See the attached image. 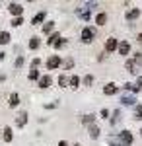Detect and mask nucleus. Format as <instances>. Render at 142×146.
I'll return each instance as SVG.
<instances>
[{"instance_id": "obj_11", "label": "nucleus", "mask_w": 142, "mask_h": 146, "mask_svg": "<svg viewBox=\"0 0 142 146\" xmlns=\"http://www.w3.org/2000/svg\"><path fill=\"white\" fill-rule=\"evenodd\" d=\"M51 84H53V78H51V76H49V74H47V76H41V78H39V88H49V86H51Z\"/></svg>"}, {"instance_id": "obj_21", "label": "nucleus", "mask_w": 142, "mask_h": 146, "mask_svg": "<svg viewBox=\"0 0 142 146\" xmlns=\"http://www.w3.org/2000/svg\"><path fill=\"white\" fill-rule=\"evenodd\" d=\"M53 27H55V22H45L43 23V33H51Z\"/></svg>"}, {"instance_id": "obj_37", "label": "nucleus", "mask_w": 142, "mask_h": 146, "mask_svg": "<svg viewBox=\"0 0 142 146\" xmlns=\"http://www.w3.org/2000/svg\"><path fill=\"white\" fill-rule=\"evenodd\" d=\"M58 146H70V144H68L66 140H60V142H58Z\"/></svg>"}, {"instance_id": "obj_20", "label": "nucleus", "mask_w": 142, "mask_h": 146, "mask_svg": "<svg viewBox=\"0 0 142 146\" xmlns=\"http://www.w3.org/2000/svg\"><path fill=\"white\" fill-rule=\"evenodd\" d=\"M72 66H74V58H70V56H68L64 62H62V70H70Z\"/></svg>"}, {"instance_id": "obj_22", "label": "nucleus", "mask_w": 142, "mask_h": 146, "mask_svg": "<svg viewBox=\"0 0 142 146\" xmlns=\"http://www.w3.org/2000/svg\"><path fill=\"white\" fill-rule=\"evenodd\" d=\"M39 45H41L39 37H31V39H29V49H39Z\"/></svg>"}, {"instance_id": "obj_8", "label": "nucleus", "mask_w": 142, "mask_h": 146, "mask_svg": "<svg viewBox=\"0 0 142 146\" xmlns=\"http://www.w3.org/2000/svg\"><path fill=\"white\" fill-rule=\"evenodd\" d=\"M45 18H47V12H39V14H35L33 16V20H31V25H39V23H43L45 22Z\"/></svg>"}, {"instance_id": "obj_28", "label": "nucleus", "mask_w": 142, "mask_h": 146, "mask_svg": "<svg viewBox=\"0 0 142 146\" xmlns=\"http://www.w3.org/2000/svg\"><path fill=\"white\" fill-rule=\"evenodd\" d=\"M109 144H111V146H121L119 136H111V138H109Z\"/></svg>"}, {"instance_id": "obj_36", "label": "nucleus", "mask_w": 142, "mask_h": 146, "mask_svg": "<svg viewBox=\"0 0 142 146\" xmlns=\"http://www.w3.org/2000/svg\"><path fill=\"white\" fill-rule=\"evenodd\" d=\"M31 64H33V68H37L39 64H41V60H39V58H33V62H31Z\"/></svg>"}, {"instance_id": "obj_38", "label": "nucleus", "mask_w": 142, "mask_h": 146, "mask_svg": "<svg viewBox=\"0 0 142 146\" xmlns=\"http://www.w3.org/2000/svg\"><path fill=\"white\" fill-rule=\"evenodd\" d=\"M138 43L142 45V33H138Z\"/></svg>"}, {"instance_id": "obj_39", "label": "nucleus", "mask_w": 142, "mask_h": 146, "mask_svg": "<svg viewBox=\"0 0 142 146\" xmlns=\"http://www.w3.org/2000/svg\"><path fill=\"white\" fill-rule=\"evenodd\" d=\"M4 55H6V53H0V62L4 60Z\"/></svg>"}, {"instance_id": "obj_34", "label": "nucleus", "mask_w": 142, "mask_h": 146, "mask_svg": "<svg viewBox=\"0 0 142 146\" xmlns=\"http://www.w3.org/2000/svg\"><path fill=\"white\" fill-rule=\"evenodd\" d=\"M101 117L103 119H109V109H101Z\"/></svg>"}, {"instance_id": "obj_30", "label": "nucleus", "mask_w": 142, "mask_h": 146, "mask_svg": "<svg viewBox=\"0 0 142 146\" xmlns=\"http://www.w3.org/2000/svg\"><path fill=\"white\" fill-rule=\"evenodd\" d=\"M23 23V18H14V20H12V25H14V27H18V25H22Z\"/></svg>"}, {"instance_id": "obj_26", "label": "nucleus", "mask_w": 142, "mask_h": 146, "mask_svg": "<svg viewBox=\"0 0 142 146\" xmlns=\"http://www.w3.org/2000/svg\"><path fill=\"white\" fill-rule=\"evenodd\" d=\"M58 39H60V33H53L51 37H49V39H47V45H55Z\"/></svg>"}, {"instance_id": "obj_6", "label": "nucleus", "mask_w": 142, "mask_h": 146, "mask_svg": "<svg viewBox=\"0 0 142 146\" xmlns=\"http://www.w3.org/2000/svg\"><path fill=\"white\" fill-rule=\"evenodd\" d=\"M125 66H127V70H129L131 74H136V72H138V60H134V58H129V60L125 62Z\"/></svg>"}, {"instance_id": "obj_33", "label": "nucleus", "mask_w": 142, "mask_h": 146, "mask_svg": "<svg viewBox=\"0 0 142 146\" xmlns=\"http://www.w3.org/2000/svg\"><path fill=\"white\" fill-rule=\"evenodd\" d=\"M64 43H66L64 39H58V41L55 43V47H56V49H60V47H64Z\"/></svg>"}, {"instance_id": "obj_4", "label": "nucleus", "mask_w": 142, "mask_h": 146, "mask_svg": "<svg viewBox=\"0 0 142 146\" xmlns=\"http://www.w3.org/2000/svg\"><path fill=\"white\" fill-rule=\"evenodd\" d=\"M119 140H121V146H131L132 144V135L131 131H123L119 135Z\"/></svg>"}, {"instance_id": "obj_17", "label": "nucleus", "mask_w": 142, "mask_h": 146, "mask_svg": "<svg viewBox=\"0 0 142 146\" xmlns=\"http://www.w3.org/2000/svg\"><path fill=\"white\" fill-rule=\"evenodd\" d=\"M134 121H140L142 119V105H134V115H132Z\"/></svg>"}, {"instance_id": "obj_12", "label": "nucleus", "mask_w": 142, "mask_h": 146, "mask_svg": "<svg viewBox=\"0 0 142 146\" xmlns=\"http://www.w3.org/2000/svg\"><path fill=\"white\" fill-rule=\"evenodd\" d=\"M2 138H4L6 142H12L14 135H12V129H10V127H4V129H2Z\"/></svg>"}, {"instance_id": "obj_3", "label": "nucleus", "mask_w": 142, "mask_h": 146, "mask_svg": "<svg viewBox=\"0 0 142 146\" xmlns=\"http://www.w3.org/2000/svg\"><path fill=\"white\" fill-rule=\"evenodd\" d=\"M60 64H62V60H60V56H58V55L49 56V60H47V68H49V70H55V68H58Z\"/></svg>"}, {"instance_id": "obj_10", "label": "nucleus", "mask_w": 142, "mask_h": 146, "mask_svg": "<svg viewBox=\"0 0 142 146\" xmlns=\"http://www.w3.org/2000/svg\"><path fill=\"white\" fill-rule=\"evenodd\" d=\"M25 123H27V111H22L20 115H18V119H16V127H25Z\"/></svg>"}, {"instance_id": "obj_16", "label": "nucleus", "mask_w": 142, "mask_h": 146, "mask_svg": "<svg viewBox=\"0 0 142 146\" xmlns=\"http://www.w3.org/2000/svg\"><path fill=\"white\" fill-rule=\"evenodd\" d=\"M94 119H96V115H92V113H88V115H84V117H82L84 125H88V127H90V125H96V123H94Z\"/></svg>"}, {"instance_id": "obj_1", "label": "nucleus", "mask_w": 142, "mask_h": 146, "mask_svg": "<svg viewBox=\"0 0 142 146\" xmlns=\"http://www.w3.org/2000/svg\"><path fill=\"white\" fill-rule=\"evenodd\" d=\"M80 39H82V43H92V41L96 39V31H94V27H84V29H82V35H80Z\"/></svg>"}, {"instance_id": "obj_9", "label": "nucleus", "mask_w": 142, "mask_h": 146, "mask_svg": "<svg viewBox=\"0 0 142 146\" xmlns=\"http://www.w3.org/2000/svg\"><path fill=\"white\" fill-rule=\"evenodd\" d=\"M117 92H119V86H117V84H107V86L103 88V94H105V96H115Z\"/></svg>"}, {"instance_id": "obj_41", "label": "nucleus", "mask_w": 142, "mask_h": 146, "mask_svg": "<svg viewBox=\"0 0 142 146\" xmlns=\"http://www.w3.org/2000/svg\"><path fill=\"white\" fill-rule=\"evenodd\" d=\"M0 136H2V131H0Z\"/></svg>"}, {"instance_id": "obj_13", "label": "nucleus", "mask_w": 142, "mask_h": 146, "mask_svg": "<svg viewBox=\"0 0 142 146\" xmlns=\"http://www.w3.org/2000/svg\"><path fill=\"white\" fill-rule=\"evenodd\" d=\"M88 133H90V136H92V138H98L101 131H99L98 125H90V127H88Z\"/></svg>"}, {"instance_id": "obj_42", "label": "nucleus", "mask_w": 142, "mask_h": 146, "mask_svg": "<svg viewBox=\"0 0 142 146\" xmlns=\"http://www.w3.org/2000/svg\"><path fill=\"white\" fill-rule=\"evenodd\" d=\"M74 146H80V144H74Z\"/></svg>"}, {"instance_id": "obj_32", "label": "nucleus", "mask_w": 142, "mask_h": 146, "mask_svg": "<svg viewBox=\"0 0 142 146\" xmlns=\"http://www.w3.org/2000/svg\"><path fill=\"white\" fill-rule=\"evenodd\" d=\"M22 66H23V56L20 55V56H18V60H16V68H22Z\"/></svg>"}, {"instance_id": "obj_2", "label": "nucleus", "mask_w": 142, "mask_h": 146, "mask_svg": "<svg viewBox=\"0 0 142 146\" xmlns=\"http://www.w3.org/2000/svg\"><path fill=\"white\" fill-rule=\"evenodd\" d=\"M8 10H10V14L14 16V18H22L23 6H22V4H18V2H12L10 6H8Z\"/></svg>"}, {"instance_id": "obj_15", "label": "nucleus", "mask_w": 142, "mask_h": 146, "mask_svg": "<svg viewBox=\"0 0 142 146\" xmlns=\"http://www.w3.org/2000/svg\"><path fill=\"white\" fill-rule=\"evenodd\" d=\"M138 16H140V8H132V10L127 14V20H129V22H132V20H136Z\"/></svg>"}, {"instance_id": "obj_25", "label": "nucleus", "mask_w": 142, "mask_h": 146, "mask_svg": "<svg viewBox=\"0 0 142 146\" xmlns=\"http://www.w3.org/2000/svg\"><path fill=\"white\" fill-rule=\"evenodd\" d=\"M68 82H70V78H66L64 74H60V76H58V86H60V88H66V86H68Z\"/></svg>"}, {"instance_id": "obj_40", "label": "nucleus", "mask_w": 142, "mask_h": 146, "mask_svg": "<svg viewBox=\"0 0 142 146\" xmlns=\"http://www.w3.org/2000/svg\"><path fill=\"white\" fill-rule=\"evenodd\" d=\"M140 136H142V129H140Z\"/></svg>"}, {"instance_id": "obj_29", "label": "nucleus", "mask_w": 142, "mask_h": 146, "mask_svg": "<svg viewBox=\"0 0 142 146\" xmlns=\"http://www.w3.org/2000/svg\"><path fill=\"white\" fill-rule=\"evenodd\" d=\"M92 84H94V76H92V74H88L86 78H84V86H92Z\"/></svg>"}, {"instance_id": "obj_7", "label": "nucleus", "mask_w": 142, "mask_h": 146, "mask_svg": "<svg viewBox=\"0 0 142 146\" xmlns=\"http://www.w3.org/2000/svg\"><path fill=\"white\" fill-rule=\"evenodd\" d=\"M117 47H119V43H117V39H115V37H109V39L105 41V51H107V53L117 51Z\"/></svg>"}, {"instance_id": "obj_24", "label": "nucleus", "mask_w": 142, "mask_h": 146, "mask_svg": "<svg viewBox=\"0 0 142 146\" xmlns=\"http://www.w3.org/2000/svg\"><path fill=\"white\" fill-rule=\"evenodd\" d=\"M8 103H10V107H16V105L20 103V96H18V94H12V96H10V101H8Z\"/></svg>"}, {"instance_id": "obj_23", "label": "nucleus", "mask_w": 142, "mask_h": 146, "mask_svg": "<svg viewBox=\"0 0 142 146\" xmlns=\"http://www.w3.org/2000/svg\"><path fill=\"white\" fill-rule=\"evenodd\" d=\"M68 86L76 90L78 86H80V78H78V76H70V82H68Z\"/></svg>"}, {"instance_id": "obj_14", "label": "nucleus", "mask_w": 142, "mask_h": 146, "mask_svg": "<svg viewBox=\"0 0 142 146\" xmlns=\"http://www.w3.org/2000/svg\"><path fill=\"white\" fill-rule=\"evenodd\" d=\"M96 23H98V25H105V23H107V14H105V12H99L98 16H96Z\"/></svg>"}, {"instance_id": "obj_5", "label": "nucleus", "mask_w": 142, "mask_h": 146, "mask_svg": "<svg viewBox=\"0 0 142 146\" xmlns=\"http://www.w3.org/2000/svg\"><path fill=\"white\" fill-rule=\"evenodd\" d=\"M117 53L123 56H127L129 53H131V45H129V41H121L119 47H117Z\"/></svg>"}, {"instance_id": "obj_27", "label": "nucleus", "mask_w": 142, "mask_h": 146, "mask_svg": "<svg viewBox=\"0 0 142 146\" xmlns=\"http://www.w3.org/2000/svg\"><path fill=\"white\" fill-rule=\"evenodd\" d=\"M27 78H29V80H39V78H41V76H39V70H37V68H33V70H29Z\"/></svg>"}, {"instance_id": "obj_31", "label": "nucleus", "mask_w": 142, "mask_h": 146, "mask_svg": "<svg viewBox=\"0 0 142 146\" xmlns=\"http://www.w3.org/2000/svg\"><path fill=\"white\" fill-rule=\"evenodd\" d=\"M119 117H121V111H115L113 119H111V125H115V123H117V121H119Z\"/></svg>"}, {"instance_id": "obj_19", "label": "nucleus", "mask_w": 142, "mask_h": 146, "mask_svg": "<svg viewBox=\"0 0 142 146\" xmlns=\"http://www.w3.org/2000/svg\"><path fill=\"white\" fill-rule=\"evenodd\" d=\"M134 98H132V96H123V98H121V103H123V105H134Z\"/></svg>"}, {"instance_id": "obj_35", "label": "nucleus", "mask_w": 142, "mask_h": 146, "mask_svg": "<svg viewBox=\"0 0 142 146\" xmlns=\"http://www.w3.org/2000/svg\"><path fill=\"white\" fill-rule=\"evenodd\" d=\"M134 86H136V88H138V92H140V88H142V76L136 80V84H134Z\"/></svg>"}, {"instance_id": "obj_18", "label": "nucleus", "mask_w": 142, "mask_h": 146, "mask_svg": "<svg viewBox=\"0 0 142 146\" xmlns=\"http://www.w3.org/2000/svg\"><path fill=\"white\" fill-rule=\"evenodd\" d=\"M10 43V33L8 31H0V45H6Z\"/></svg>"}]
</instances>
